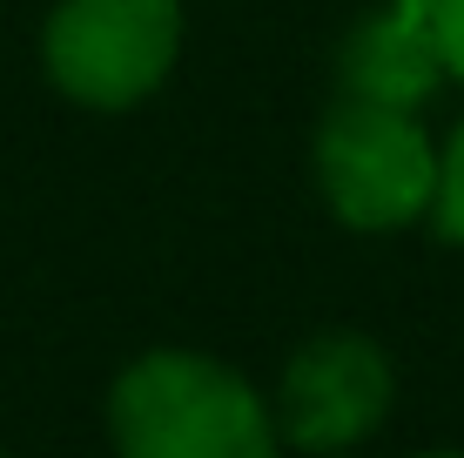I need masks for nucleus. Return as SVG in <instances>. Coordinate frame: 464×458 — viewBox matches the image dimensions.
Wrapping results in <instances>:
<instances>
[{"label":"nucleus","instance_id":"f257e3e1","mask_svg":"<svg viewBox=\"0 0 464 458\" xmlns=\"http://www.w3.org/2000/svg\"><path fill=\"white\" fill-rule=\"evenodd\" d=\"M108 458H290L263 377L202 344H149L102 391Z\"/></svg>","mask_w":464,"mask_h":458},{"label":"nucleus","instance_id":"f03ea898","mask_svg":"<svg viewBox=\"0 0 464 458\" xmlns=\"http://www.w3.org/2000/svg\"><path fill=\"white\" fill-rule=\"evenodd\" d=\"M316 210L343 236L391 243L430 223L438 196V129L424 108H383L357 94H330L303 149Z\"/></svg>","mask_w":464,"mask_h":458},{"label":"nucleus","instance_id":"7ed1b4c3","mask_svg":"<svg viewBox=\"0 0 464 458\" xmlns=\"http://www.w3.org/2000/svg\"><path fill=\"white\" fill-rule=\"evenodd\" d=\"M188 54V0H47L34 68L74 115H135Z\"/></svg>","mask_w":464,"mask_h":458},{"label":"nucleus","instance_id":"20e7f679","mask_svg":"<svg viewBox=\"0 0 464 458\" xmlns=\"http://www.w3.org/2000/svg\"><path fill=\"white\" fill-rule=\"evenodd\" d=\"M269 418L290 458H357L397 418L404 371L397 351L363 324H316L263 377Z\"/></svg>","mask_w":464,"mask_h":458},{"label":"nucleus","instance_id":"39448f33","mask_svg":"<svg viewBox=\"0 0 464 458\" xmlns=\"http://www.w3.org/2000/svg\"><path fill=\"white\" fill-rule=\"evenodd\" d=\"M337 94L430 115V102L451 94L438 54V0H371L337 41Z\"/></svg>","mask_w":464,"mask_h":458},{"label":"nucleus","instance_id":"423d86ee","mask_svg":"<svg viewBox=\"0 0 464 458\" xmlns=\"http://www.w3.org/2000/svg\"><path fill=\"white\" fill-rule=\"evenodd\" d=\"M430 236L451 257H464V115L438 129V196H430Z\"/></svg>","mask_w":464,"mask_h":458},{"label":"nucleus","instance_id":"0eeeda50","mask_svg":"<svg viewBox=\"0 0 464 458\" xmlns=\"http://www.w3.org/2000/svg\"><path fill=\"white\" fill-rule=\"evenodd\" d=\"M438 54H444V88L464 94V0H438Z\"/></svg>","mask_w":464,"mask_h":458},{"label":"nucleus","instance_id":"6e6552de","mask_svg":"<svg viewBox=\"0 0 464 458\" xmlns=\"http://www.w3.org/2000/svg\"><path fill=\"white\" fill-rule=\"evenodd\" d=\"M404 458H464V445H418V452H404Z\"/></svg>","mask_w":464,"mask_h":458},{"label":"nucleus","instance_id":"1a4fd4ad","mask_svg":"<svg viewBox=\"0 0 464 458\" xmlns=\"http://www.w3.org/2000/svg\"><path fill=\"white\" fill-rule=\"evenodd\" d=\"M0 458H7V452H0Z\"/></svg>","mask_w":464,"mask_h":458}]
</instances>
